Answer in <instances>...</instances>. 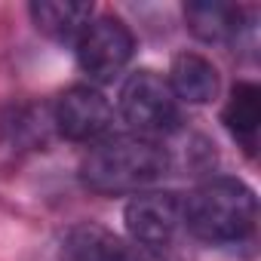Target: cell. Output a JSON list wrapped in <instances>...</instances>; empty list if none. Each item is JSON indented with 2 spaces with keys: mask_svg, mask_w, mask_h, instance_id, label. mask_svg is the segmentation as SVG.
<instances>
[{
  "mask_svg": "<svg viewBox=\"0 0 261 261\" xmlns=\"http://www.w3.org/2000/svg\"><path fill=\"white\" fill-rule=\"evenodd\" d=\"M172 157L157 139L120 133L98 139L80 160V181L105 197L142 194L169 175Z\"/></svg>",
  "mask_w": 261,
  "mask_h": 261,
  "instance_id": "6da1fadb",
  "label": "cell"
},
{
  "mask_svg": "<svg viewBox=\"0 0 261 261\" xmlns=\"http://www.w3.org/2000/svg\"><path fill=\"white\" fill-rule=\"evenodd\" d=\"M258 200L240 178H209L181 200V227L209 246H233L255 233Z\"/></svg>",
  "mask_w": 261,
  "mask_h": 261,
  "instance_id": "7a4b0ae2",
  "label": "cell"
},
{
  "mask_svg": "<svg viewBox=\"0 0 261 261\" xmlns=\"http://www.w3.org/2000/svg\"><path fill=\"white\" fill-rule=\"evenodd\" d=\"M120 114L136 136L160 139L181 126V101L169 89L166 77L151 68L129 74L120 89Z\"/></svg>",
  "mask_w": 261,
  "mask_h": 261,
  "instance_id": "3957f363",
  "label": "cell"
},
{
  "mask_svg": "<svg viewBox=\"0 0 261 261\" xmlns=\"http://www.w3.org/2000/svg\"><path fill=\"white\" fill-rule=\"evenodd\" d=\"M77 62L80 71L95 83H111L136 56V34L120 16H95L80 34Z\"/></svg>",
  "mask_w": 261,
  "mask_h": 261,
  "instance_id": "277c9868",
  "label": "cell"
},
{
  "mask_svg": "<svg viewBox=\"0 0 261 261\" xmlns=\"http://www.w3.org/2000/svg\"><path fill=\"white\" fill-rule=\"evenodd\" d=\"M123 221L136 246L160 252L181 227V197L172 191H142L126 203Z\"/></svg>",
  "mask_w": 261,
  "mask_h": 261,
  "instance_id": "5b68a950",
  "label": "cell"
},
{
  "mask_svg": "<svg viewBox=\"0 0 261 261\" xmlns=\"http://www.w3.org/2000/svg\"><path fill=\"white\" fill-rule=\"evenodd\" d=\"M114 123L111 101L86 83L65 89L53 105V126L68 142H95L101 139Z\"/></svg>",
  "mask_w": 261,
  "mask_h": 261,
  "instance_id": "8992f818",
  "label": "cell"
},
{
  "mask_svg": "<svg viewBox=\"0 0 261 261\" xmlns=\"http://www.w3.org/2000/svg\"><path fill=\"white\" fill-rule=\"evenodd\" d=\"M185 25L203 43H240L246 34H255V10L218 0H191L185 4Z\"/></svg>",
  "mask_w": 261,
  "mask_h": 261,
  "instance_id": "52a82bcc",
  "label": "cell"
},
{
  "mask_svg": "<svg viewBox=\"0 0 261 261\" xmlns=\"http://www.w3.org/2000/svg\"><path fill=\"white\" fill-rule=\"evenodd\" d=\"M59 261H163V258L154 249L126 243L98 224H80L65 237Z\"/></svg>",
  "mask_w": 261,
  "mask_h": 261,
  "instance_id": "ba28073f",
  "label": "cell"
},
{
  "mask_svg": "<svg viewBox=\"0 0 261 261\" xmlns=\"http://www.w3.org/2000/svg\"><path fill=\"white\" fill-rule=\"evenodd\" d=\"M53 126V111L37 101H19L0 114V142L10 151H37L46 145Z\"/></svg>",
  "mask_w": 261,
  "mask_h": 261,
  "instance_id": "9c48e42d",
  "label": "cell"
},
{
  "mask_svg": "<svg viewBox=\"0 0 261 261\" xmlns=\"http://www.w3.org/2000/svg\"><path fill=\"white\" fill-rule=\"evenodd\" d=\"M28 13L34 28L56 43H77L92 22V4L83 0H34Z\"/></svg>",
  "mask_w": 261,
  "mask_h": 261,
  "instance_id": "30bf717a",
  "label": "cell"
},
{
  "mask_svg": "<svg viewBox=\"0 0 261 261\" xmlns=\"http://www.w3.org/2000/svg\"><path fill=\"white\" fill-rule=\"evenodd\" d=\"M169 89L178 101L188 105H209L218 95V71L209 59L197 53H178L169 68Z\"/></svg>",
  "mask_w": 261,
  "mask_h": 261,
  "instance_id": "8fae6325",
  "label": "cell"
},
{
  "mask_svg": "<svg viewBox=\"0 0 261 261\" xmlns=\"http://www.w3.org/2000/svg\"><path fill=\"white\" fill-rule=\"evenodd\" d=\"M221 123L246 148V154H252L255 142H258V126H261V89L249 80L233 83V89L227 95V105L221 111Z\"/></svg>",
  "mask_w": 261,
  "mask_h": 261,
  "instance_id": "7c38bea8",
  "label": "cell"
}]
</instances>
